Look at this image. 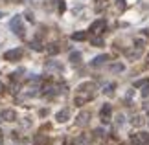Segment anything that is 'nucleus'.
Segmentation results:
<instances>
[{
	"label": "nucleus",
	"mask_w": 149,
	"mask_h": 145,
	"mask_svg": "<svg viewBox=\"0 0 149 145\" xmlns=\"http://www.w3.org/2000/svg\"><path fill=\"white\" fill-rule=\"evenodd\" d=\"M133 94H134V90H129L127 94H125V99H127V101H131V99H133Z\"/></svg>",
	"instance_id": "obj_29"
},
{
	"label": "nucleus",
	"mask_w": 149,
	"mask_h": 145,
	"mask_svg": "<svg viewBox=\"0 0 149 145\" xmlns=\"http://www.w3.org/2000/svg\"><path fill=\"white\" fill-rule=\"evenodd\" d=\"M0 119H2V121H8V123L17 121V112H15L13 108H4L2 112H0Z\"/></svg>",
	"instance_id": "obj_8"
},
{
	"label": "nucleus",
	"mask_w": 149,
	"mask_h": 145,
	"mask_svg": "<svg viewBox=\"0 0 149 145\" xmlns=\"http://www.w3.org/2000/svg\"><path fill=\"white\" fill-rule=\"evenodd\" d=\"M46 51H48L50 55H57V53L61 51V46L57 44V42H52V44H48V46H46Z\"/></svg>",
	"instance_id": "obj_15"
},
{
	"label": "nucleus",
	"mask_w": 149,
	"mask_h": 145,
	"mask_svg": "<svg viewBox=\"0 0 149 145\" xmlns=\"http://www.w3.org/2000/svg\"><path fill=\"white\" fill-rule=\"evenodd\" d=\"M144 107H146V110H149V103H146V105H144Z\"/></svg>",
	"instance_id": "obj_34"
},
{
	"label": "nucleus",
	"mask_w": 149,
	"mask_h": 145,
	"mask_svg": "<svg viewBox=\"0 0 149 145\" xmlns=\"http://www.w3.org/2000/svg\"><path fill=\"white\" fill-rule=\"evenodd\" d=\"M131 123H133L134 127H142V125L146 123V119H144V116L136 114V116H133V119H131Z\"/></svg>",
	"instance_id": "obj_18"
},
{
	"label": "nucleus",
	"mask_w": 149,
	"mask_h": 145,
	"mask_svg": "<svg viewBox=\"0 0 149 145\" xmlns=\"http://www.w3.org/2000/svg\"><path fill=\"white\" fill-rule=\"evenodd\" d=\"M63 145H76V143H72V142H65Z\"/></svg>",
	"instance_id": "obj_32"
},
{
	"label": "nucleus",
	"mask_w": 149,
	"mask_h": 145,
	"mask_svg": "<svg viewBox=\"0 0 149 145\" xmlns=\"http://www.w3.org/2000/svg\"><path fill=\"white\" fill-rule=\"evenodd\" d=\"M105 30H107V20L105 19H98V20H94L92 24H90L88 31H92L94 35H100V33H103Z\"/></svg>",
	"instance_id": "obj_4"
},
{
	"label": "nucleus",
	"mask_w": 149,
	"mask_h": 145,
	"mask_svg": "<svg viewBox=\"0 0 149 145\" xmlns=\"http://www.w3.org/2000/svg\"><path fill=\"white\" fill-rule=\"evenodd\" d=\"M46 70L48 72H52V70H54V72H63V65L57 62V61H48L46 62Z\"/></svg>",
	"instance_id": "obj_12"
},
{
	"label": "nucleus",
	"mask_w": 149,
	"mask_h": 145,
	"mask_svg": "<svg viewBox=\"0 0 149 145\" xmlns=\"http://www.w3.org/2000/svg\"><path fill=\"white\" fill-rule=\"evenodd\" d=\"M114 88H116V83H107L103 86V94L105 96H114Z\"/></svg>",
	"instance_id": "obj_17"
},
{
	"label": "nucleus",
	"mask_w": 149,
	"mask_h": 145,
	"mask_svg": "<svg viewBox=\"0 0 149 145\" xmlns=\"http://www.w3.org/2000/svg\"><path fill=\"white\" fill-rule=\"evenodd\" d=\"M123 123H125V118H123V114H118V116H116V125H118V127H122Z\"/></svg>",
	"instance_id": "obj_25"
},
{
	"label": "nucleus",
	"mask_w": 149,
	"mask_h": 145,
	"mask_svg": "<svg viewBox=\"0 0 149 145\" xmlns=\"http://www.w3.org/2000/svg\"><path fill=\"white\" fill-rule=\"evenodd\" d=\"M9 30L13 31L15 35H19L20 39H24L26 30H24V24H22V17H20V15H15L13 19L9 20Z\"/></svg>",
	"instance_id": "obj_2"
},
{
	"label": "nucleus",
	"mask_w": 149,
	"mask_h": 145,
	"mask_svg": "<svg viewBox=\"0 0 149 145\" xmlns=\"http://www.w3.org/2000/svg\"><path fill=\"white\" fill-rule=\"evenodd\" d=\"M55 119H57V123H66L70 119V108H61L55 114Z\"/></svg>",
	"instance_id": "obj_10"
},
{
	"label": "nucleus",
	"mask_w": 149,
	"mask_h": 145,
	"mask_svg": "<svg viewBox=\"0 0 149 145\" xmlns=\"http://www.w3.org/2000/svg\"><path fill=\"white\" fill-rule=\"evenodd\" d=\"M26 19L30 20V22H33V20H35V19H33V13H30V11H28V13H26Z\"/></svg>",
	"instance_id": "obj_30"
},
{
	"label": "nucleus",
	"mask_w": 149,
	"mask_h": 145,
	"mask_svg": "<svg viewBox=\"0 0 149 145\" xmlns=\"http://www.w3.org/2000/svg\"><path fill=\"white\" fill-rule=\"evenodd\" d=\"M65 9H66V4L63 2V0H59V4H57V11H59V13H63Z\"/></svg>",
	"instance_id": "obj_26"
},
{
	"label": "nucleus",
	"mask_w": 149,
	"mask_h": 145,
	"mask_svg": "<svg viewBox=\"0 0 149 145\" xmlns=\"http://www.w3.org/2000/svg\"><path fill=\"white\" fill-rule=\"evenodd\" d=\"M4 143V136H2V132H0V145Z\"/></svg>",
	"instance_id": "obj_31"
},
{
	"label": "nucleus",
	"mask_w": 149,
	"mask_h": 145,
	"mask_svg": "<svg viewBox=\"0 0 149 145\" xmlns=\"http://www.w3.org/2000/svg\"><path fill=\"white\" fill-rule=\"evenodd\" d=\"M70 62L72 65H79V62H81V53H79V51H72L70 53Z\"/></svg>",
	"instance_id": "obj_19"
},
{
	"label": "nucleus",
	"mask_w": 149,
	"mask_h": 145,
	"mask_svg": "<svg viewBox=\"0 0 149 145\" xmlns=\"http://www.w3.org/2000/svg\"><path fill=\"white\" fill-rule=\"evenodd\" d=\"M70 39H72V40H77V42H81V40H87L88 35H87V31H74Z\"/></svg>",
	"instance_id": "obj_14"
},
{
	"label": "nucleus",
	"mask_w": 149,
	"mask_h": 145,
	"mask_svg": "<svg viewBox=\"0 0 149 145\" xmlns=\"http://www.w3.org/2000/svg\"><path fill=\"white\" fill-rule=\"evenodd\" d=\"M142 53H144V48H140V46H136V48H131V50H125V55H127L129 61H138Z\"/></svg>",
	"instance_id": "obj_7"
},
{
	"label": "nucleus",
	"mask_w": 149,
	"mask_h": 145,
	"mask_svg": "<svg viewBox=\"0 0 149 145\" xmlns=\"http://www.w3.org/2000/svg\"><path fill=\"white\" fill-rule=\"evenodd\" d=\"M88 123H90V112H87V110L79 112V116L76 118V125L77 127H87Z\"/></svg>",
	"instance_id": "obj_9"
},
{
	"label": "nucleus",
	"mask_w": 149,
	"mask_h": 145,
	"mask_svg": "<svg viewBox=\"0 0 149 145\" xmlns=\"http://www.w3.org/2000/svg\"><path fill=\"white\" fill-rule=\"evenodd\" d=\"M76 145H88L90 143V140H88V136L87 134H81V136H77V140L74 142Z\"/></svg>",
	"instance_id": "obj_20"
},
{
	"label": "nucleus",
	"mask_w": 149,
	"mask_h": 145,
	"mask_svg": "<svg viewBox=\"0 0 149 145\" xmlns=\"http://www.w3.org/2000/svg\"><path fill=\"white\" fill-rule=\"evenodd\" d=\"M94 138L96 140H103V138H105V130L103 129H94Z\"/></svg>",
	"instance_id": "obj_23"
},
{
	"label": "nucleus",
	"mask_w": 149,
	"mask_h": 145,
	"mask_svg": "<svg viewBox=\"0 0 149 145\" xmlns=\"http://www.w3.org/2000/svg\"><path fill=\"white\" fill-rule=\"evenodd\" d=\"M109 70H111L112 74H122V72L125 70V66L122 65V62H114V65L109 66Z\"/></svg>",
	"instance_id": "obj_16"
},
{
	"label": "nucleus",
	"mask_w": 149,
	"mask_h": 145,
	"mask_svg": "<svg viewBox=\"0 0 149 145\" xmlns=\"http://www.w3.org/2000/svg\"><path fill=\"white\" fill-rule=\"evenodd\" d=\"M30 46H31V48L35 50V51H42V50H44V48H42V42H41V40H39V39L31 40V42H30Z\"/></svg>",
	"instance_id": "obj_21"
},
{
	"label": "nucleus",
	"mask_w": 149,
	"mask_h": 145,
	"mask_svg": "<svg viewBox=\"0 0 149 145\" xmlns=\"http://www.w3.org/2000/svg\"><path fill=\"white\" fill-rule=\"evenodd\" d=\"M147 140H149L147 132H136L131 136V145H147Z\"/></svg>",
	"instance_id": "obj_5"
},
{
	"label": "nucleus",
	"mask_w": 149,
	"mask_h": 145,
	"mask_svg": "<svg viewBox=\"0 0 149 145\" xmlns=\"http://www.w3.org/2000/svg\"><path fill=\"white\" fill-rule=\"evenodd\" d=\"M142 96H144V97H147V96H149V83L144 86V90H142Z\"/></svg>",
	"instance_id": "obj_28"
},
{
	"label": "nucleus",
	"mask_w": 149,
	"mask_h": 145,
	"mask_svg": "<svg viewBox=\"0 0 149 145\" xmlns=\"http://www.w3.org/2000/svg\"><path fill=\"white\" fill-rule=\"evenodd\" d=\"M22 55H24V50L22 48H13V50H8L4 53V61H9V62H17L22 59Z\"/></svg>",
	"instance_id": "obj_3"
},
{
	"label": "nucleus",
	"mask_w": 149,
	"mask_h": 145,
	"mask_svg": "<svg viewBox=\"0 0 149 145\" xmlns=\"http://www.w3.org/2000/svg\"><path fill=\"white\" fill-rule=\"evenodd\" d=\"M111 114H112V105L105 103V105L101 107V110H100V119H101V123H109V121H111Z\"/></svg>",
	"instance_id": "obj_6"
},
{
	"label": "nucleus",
	"mask_w": 149,
	"mask_h": 145,
	"mask_svg": "<svg viewBox=\"0 0 149 145\" xmlns=\"http://www.w3.org/2000/svg\"><path fill=\"white\" fill-rule=\"evenodd\" d=\"M96 96V85L92 81H87V83H81L77 86V92H76V97H74V103H76L77 107L85 105V103L92 101Z\"/></svg>",
	"instance_id": "obj_1"
},
{
	"label": "nucleus",
	"mask_w": 149,
	"mask_h": 145,
	"mask_svg": "<svg viewBox=\"0 0 149 145\" xmlns=\"http://www.w3.org/2000/svg\"><path fill=\"white\" fill-rule=\"evenodd\" d=\"M116 8H118L120 11H123V9H125V0H116Z\"/></svg>",
	"instance_id": "obj_27"
},
{
	"label": "nucleus",
	"mask_w": 149,
	"mask_h": 145,
	"mask_svg": "<svg viewBox=\"0 0 149 145\" xmlns=\"http://www.w3.org/2000/svg\"><path fill=\"white\" fill-rule=\"evenodd\" d=\"M111 59V57H109L107 53H103V55H98V57H94L92 61H90V66H94V68H98V66H103L105 65V62Z\"/></svg>",
	"instance_id": "obj_11"
},
{
	"label": "nucleus",
	"mask_w": 149,
	"mask_h": 145,
	"mask_svg": "<svg viewBox=\"0 0 149 145\" xmlns=\"http://www.w3.org/2000/svg\"><path fill=\"white\" fill-rule=\"evenodd\" d=\"M90 44H92V46H103L105 42H103V39H101V37L94 35V37H90Z\"/></svg>",
	"instance_id": "obj_22"
},
{
	"label": "nucleus",
	"mask_w": 149,
	"mask_h": 145,
	"mask_svg": "<svg viewBox=\"0 0 149 145\" xmlns=\"http://www.w3.org/2000/svg\"><path fill=\"white\" fill-rule=\"evenodd\" d=\"M33 143H35V145H48L50 140H48L46 134H37L35 138H33Z\"/></svg>",
	"instance_id": "obj_13"
},
{
	"label": "nucleus",
	"mask_w": 149,
	"mask_h": 145,
	"mask_svg": "<svg viewBox=\"0 0 149 145\" xmlns=\"http://www.w3.org/2000/svg\"><path fill=\"white\" fill-rule=\"evenodd\" d=\"M147 83H149L147 79H138V81H134V88H144Z\"/></svg>",
	"instance_id": "obj_24"
},
{
	"label": "nucleus",
	"mask_w": 149,
	"mask_h": 145,
	"mask_svg": "<svg viewBox=\"0 0 149 145\" xmlns=\"http://www.w3.org/2000/svg\"><path fill=\"white\" fill-rule=\"evenodd\" d=\"M2 92H4V85L0 83V94H2Z\"/></svg>",
	"instance_id": "obj_33"
}]
</instances>
